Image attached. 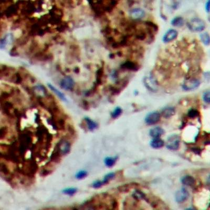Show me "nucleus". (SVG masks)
<instances>
[{"label":"nucleus","mask_w":210,"mask_h":210,"mask_svg":"<svg viewBox=\"0 0 210 210\" xmlns=\"http://www.w3.org/2000/svg\"><path fill=\"white\" fill-rule=\"evenodd\" d=\"M189 28L193 32H201L205 28L204 22L199 18H194L188 22Z\"/></svg>","instance_id":"1"},{"label":"nucleus","mask_w":210,"mask_h":210,"mask_svg":"<svg viewBox=\"0 0 210 210\" xmlns=\"http://www.w3.org/2000/svg\"><path fill=\"white\" fill-rule=\"evenodd\" d=\"M200 83L199 80L196 79H189L185 82L183 85V88L186 91H190L197 89L199 87Z\"/></svg>","instance_id":"2"},{"label":"nucleus","mask_w":210,"mask_h":210,"mask_svg":"<svg viewBox=\"0 0 210 210\" xmlns=\"http://www.w3.org/2000/svg\"><path fill=\"white\" fill-rule=\"evenodd\" d=\"M19 9V5L17 3L11 4L3 12V15L7 18H10L17 15Z\"/></svg>","instance_id":"3"},{"label":"nucleus","mask_w":210,"mask_h":210,"mask_svg":"<svg viewBox=\"0 0 210 210\" xmlns=\"http://www.w3.org/2000/svg\"><path fill=\"white\" fill-rule=\"evenodd\" d=\"M160 114L157 112H153L147 115L145 122L147 125H154L160 120Z\"/></svg>","instance_id":"4"},{"label":"nucleus","mask_w":210,"mask_h":210,"mask_svg":"<svg viewBox=\"0 0 210 210\" xmlns=\"http://www.w3.org/2000/svg\"><path fill=\"white\" fill-rule=\"evenodd\" d=\"M168 141L169 143H168L167 147L168 149L171 150H177L178 149L180 145V138L178 135H173L171 136L168 139Z\"/></svg>","instance_id":"5"},{"label":"nucleus","mask_w":210,"mask_h":210,"mask_svg":"<svg viewBox=\"0 0 210 210\" xmlns=\"http://www.w3.org/2000/svg\"><path fill=\"white\" fill-rule=\"evenodd\" d=\"M0 109L4 115L9 117L13 115L11 113V110L13 109V105L9 101L0 102Z\"/></svg>","instance_id":"6"},{"label":"nucleus","mask_w":210,"mask_h":210,"mask_svg":"<svg viewBox=\"0 0 210 210\" xmlns=\"http://www.w3.org/2000/svg\"><path fill=\"white\" fill-rule=\"evenodd\" d=\"M61 156L68 153L71 150V145L69 142L65 140H62L56 145Z\"/></svg>","instance_id":"7"},{"label":"nucleus","mask_w":210,"mask_h":210,"mask_svg":"<svg viewBox=\"0 0 210 210\" xmlns=\"http://www.w3.org/2000/svg\"><path fill=\"white\" fill-rule=\"evenodd\" d=\"M189 197V193L188 191L184 188H182L181 190H179L175 195V201L178 203L184 202Z\"/></svg>","instance_id":"8"},{"label":"nucleus","mask_w":210,"mask_h":210,"mask_svg":"<svg viewBox=\"0 0 210 210\" xmlns=\"http://www.w3.org/2000/svg\"><path fill=\"white\" fill-rule=\"evenodd\" d=\"M60 86L63 89L69 90L73 89L74 86V82L72 77L69 76L65 77L61 82Z\"/></svg>","instance_id":"9"},{"label":"nucleus","mask_w":210,"mask_h":210,"mask_svg":"<svg viewBox=\"0 0 210 210\" xmlns=\"http://www.w3.org/2000/svg\"><path fill=\"white\" fill-rule=\"evenodd\" d=\"M26 4H24L21 10V14L25 16L32 15L35 11L36 8L34 4L31 3V2H27Z\"/></svg>","instance_id":"10"},{"label":"nucleus","mask_w":210,"mask_h":210,"mask_svg":"<svg viewBox=\"0 0 210 210\" xmlns=\"http://www.w3.org/2000/svg\"><path fill=\"white\" fill-rule=\"evenodd\" d=\"M178 35V33L176 30L174 29H170L169 31H168L164 34V35L163 37V41L165 43L171 42L177 38Z\"/></svg>","instance_id":"11"},{"label":"nucleus","mask_w":210,"mask_h":210,"mask_svg":"<svg viewBox=\"0 0 210 210\" xmlns=\"http://www.w3.org/2000/svg\"><path fill=\"white\" fill-rule=\"evenodd\" d=\"M130 15L132 19L135 20H138L143 18L145 15V12L142 9L135 8V9H134L132 10H131Z\"/></svg>","instance_id":"12"},{"label":"nucleus","mask_w":210,"mask_h":210,"mask_svg":"<svg viewBox=\"0 0 210 210\" xmlns=\"http://www.w3.org/2000/svg\"><path fill=\"white\" fill-rule=\"evenodd\" d=\"M121 68L129 71H136L139 69V65L131 61H127L121 65Z\"/></svg>","instance_id":"13"},{"label":"nucleus","mask_w":210,"mask_h":210,"mask_svg":"<svg viewBox=\"0 0 210 210\" xmlns=\"http://www.w3.org/2000/svg\"><path fill=\"white\" fill-rule=\"evenodd\" d=\"M150 135L154 138H159L164 134V130L159 127H154L150 130Z\"/></svg>","instance_id":"14"},{"label":"nucleus","mask_w":210,"mask_h":210,"mask_svg":"<svg viewBox=\"0 0 210 210\" xmlns=\"http://www.w3.org/2000/svg\"><path fill=\"white\" fill-rule=\"evenodd\" d=\"M164 142L160 138H154L150 142L151 147L154 149H159L164 147Z\"/></svg>","instance_id":"15"},{"label":"nucleus","mask_w":210,"mask_h":210,"mask_svg":"<svg viewBox=\"0 0 210 210\" xmlns=\"http://www.w3.org/2000/svg\"><path fill=\"white\" fill-rule=\"evenodd\" d=\"M175 113V108L172 107H168L162 111V115L166 118H169L174 115Z\"/></svg>","instance_id":"16"},{"label":"nucleus","mask_w":210,"mask_h":210,"mask_svg":"<svg viewBox=\"0 0 210 210\" xmlns=\"http://www.w3.org/2000/svg\"><path fill=\"white\" fill-rule=\"evenodd\" d=\"M182 184L185 186H192L195 184V181L193 177L190 175H186L181 179Z\"/></svg>","instance_id":"17"},{"label":"nucleus","mask_w":210,"mask_h":210,"mask_svg":"<svg viewBox=\"0 0 210 210\" xmlns=\"http://www.w3.org/2000/svg\"><path fill=\"white\" fill-rule=\"evenodd\" d=\"M184 19L182 17H177L173 19L171 22V24L175 27H181L184 24Z\"/></svg>","instance_id":"18"},{"label":"nucleus","mask_w":210,"mask_h":210,"mask_svg":"<svg viewBox=\"0 0 210 210\" xmlns=\"http://www.w3.org/2000/svg\"><path fill=\"white\" fill-rule=\"evenodd\" d=\"M48 86H49V88H50V89H51V90H52L57 96H58V97H59V98H60L61 99L62 101H67V99H66V97H65V95H64L63 93H61L59 90L56 89V88L54 87V86L51 85L50 84H49Z\"/></svg>","instance_id":"19"},{"label":"nucleus","mask_w":210,"mask_h":210,"mask_svg":"<svg viewBox=\"0 0 210 210\" xmlns=\"http://www.w3.org/2000/svg\"><path fill=\"white\" fill-rule=\"evenodd\" d=\"M85 120L87 124L88 128L89 130L93 131L95 130V129L97 128L98 125L95 121H93L89 118H85Z\"/></svg>","instance_id":"20"},{"label":"nucleus","mask_w":210,"mask_h":210,"mask_svg":"<svg viewBox=\"0 0 210 210\" xmlns=\"http://www.w3.org/2000/svg\"><path fill=\"white\" fill-rule=\"evenodd\" d=\"M11 80L14 83L19 85L22 83V77L20 74V73L17 72L12 76Z\"/></svg>","instance_id":"21"},{"label":"nucleus","mask_w":210,"mask_h":210,"mask_svg":"<svg viewBox=\"0 0 210 210\" xmlns=\"http://www.w3.org/2000/svg\"><path fill=\"white\" fill-rule=\"evenodd\" d=\"M117 160V158L113 157H107L105 159V164L107 167H112L114 166Z\"/></svg>","instance_id":"22"},{"label":"nucleus","mask_w":210,"mask_h":210,"mask_svg":"<svg viewBox=\"0 0 210 210\" xmlns=\"http://www.w3.org/2000/svg\"><path fill=\"white\" fill-rule=\"evenodd\" d=\"M103 73H104V69L102 67L99 69L97 71V74H96V85H99L101 83V79H102Z\"/></svg>","instance_id":"23"},{"label":"nucleus","mask_w":210,"mask_h":210,"mask_svg":"<svg viewBox=\"0 0 210 210\" xmlns=\"http://www.w3.org/2000/svg\"><path fill=\"white\" fill-rule=\"evenodd\" d=\"M58 26L56 28V30L57 31L59 32H63L65 30H67L68 28V24L67 23L65 22H61L60 24L57 25Z\"/></svg>","instance_id":"24"},{"label":"nucleus","mask_w":210,"mask_h":210,"mask_svg":"<svg viewBox=\"0 0 210 210\" xmlns=\"http://www.w3.org/2000/svg\"><path fill=\"white\" fill-rule=\"evenodd\" d=\"M201 41H202L203 43H204L206 45H208L210 44V36L207 32H204L201 34L200 35Z\"/></svg>","instance_id":"25"},{"label":"nucleus","mask_w":210,"mask_h":210,"mask_svg":"<svg viewBox=\"0 0 210 210\" xmlns=\"http://www.w3.org/2000/svg\"><path fill=\"white\" fill-rule=\"evenodd\" d=\"M134 198L137 200H142L145 199V194L139 190H136L132 194Z\"/></svg>","instance_id":"26"},{"label":"nucleus","mask_w":210,"mask_h":210,"mask_svg":"<svg viewBox=\"0 0 210 210\" xmlns=\"http://www.w3.org/2000/svg\"><path fill=\"white\" fill-rule=\"evenodd\" d=\"M11 96V93L7 91L2 92L0 95V102L6 101Z\"/></svg>","instance_id":"27"},{"label":"nucleus","mask_w":210,"mask_h":210,"mask_svg":"<svg viewBox=\"0 0 210 210\" xmlns=\"http://www.w3.org/2000/svg\"><path fill=\"white\" fill-rule=\"evenodd\" d=\"M115 177V173H113V172L108 173L107 175H105V177L104 179V180H103V181H102L104 185L108 183V182L110 180H112V179L114 178Z\"/></svg>","instance_id":"28"},{"label":"nucleus","mask_w":210,"mask_h":210,"mask_svg":"<svg viewBox=\"0 0 210 210\" xmlns=\"http://www.w3.org/2000/svg\"><path fill=\"white\" fill-rule=\"evenodd\" d=\"M122 113V109L120 107L116 108L112 113V117L113 118H117Z\"/></svg>","instance_id":"29"},{"label":"nucleus","mask_w":210,"mask_h":210,"mask_svg":"<svg viewBox=\"0 0 210 210\" xmlns=\"http://www.w3.org/2000/svg\"><path fill=\"white\" fill-rule=\"evenodd\" d=\"M77 189L76 188H67L63 190V193L67 195H73L77 192Z\"/></svg>","instance_id":"30"},{"label":"nucleus","mask_w":210,"mask_h":210,"mask_svg":"<svg viewBox=\"0 0 210 210\" xmlns=\"http://www.w3.org/2000/svg\"><path fill=\"white\" fill-rule=\"evenodd\" d=\"M198 115H199V112L197 110L195 109H192L188 112V116L189 117L191 118H194L197 117Z\"/></svg>","instance_id":"31"},{"label":"nucleus","mask_w":210,"mask_h":210,"mask_svg":"<svg viewBox=\"0 0 210 210\" xmlns=\"http://www.w3.org/2000/svg\"><path fill=\"white\" fill-rule=\"evenodd\" d=\"M8 134V128L6 127H3L0 128V139L4 138Z\"/></svg>","instance_id":"32"},{"label":"nucleus","mask_w":210,"mask_h":210,"mask_svg":"<svg viewBox=\"0 0 210 210\" xmlns=\"http://www.w3.org/2000/svg\"><path fill=\"white\" fill-rule=\"evenodd\" d=\"M87 175V172L86 171L83 170L78 172L76 175V178L77 179H83L85 178Z\"/></svg>","instance_id":"33"},{"label":"nucleus","mask_w":210,"mask_h":210,"mask_svg":"<svg viewBox=\"0 0 210 210\" xmlns=\"http://www.w3.org/2000/svg\"><path fill=\"white\" fill-rule=\"evenodd\" d=\"M210 91L208 90L206 92H205L204 95H203V100L205 102H206L207 104H209L210 103Z\"/></svg>","instance_id":"34"},{"label":"nucleus","mask_w":210,"mask_h":210,"mask_svg":"<svg viewBox=\"0 0 210 210\" xmlns=\"http://www.w3.org/2000/svg\"><path fill=\"white\" fill-rule=\"evenodd\" d=\"M103 185V182L101 181H96L93 183L92 186L95 189H98L101 187Z\"/></svg>","instance_id":"35"},{"label":"nucleus","mask_w":210,"mask_h":210,"mask_svg":"<svg viewBox=\"0 0 210 210\" xmlns=\"http://www.w3.org/2000/svg\"><path fill=\"white\" fill-rule=\"evenodd\" d=\"M130 184H126V185H125V186H121L118 188V190L120 191L121 192H127L128 191L129 189H130V187L131 188V186H130Z\"/></svg>","instance_id":"36"},{"label":"nucleus","mask_w":210,"mask_h":210,"mask_svg":"<svg viewBox=\"0 0 210 210\" xmlns=\"http://www.w3.org/2000/svg\"><path fill=\"white\" fill-rule=\"evenodd\" d=\"M28 41V37H23L22 39H17V44L22 45L25 44Z\"/></svg>","instance_id":"37"},{"label":"nucleus","mask_w":210,"mask_h":210,"mask_svg":"<svg viewBox=\"0 0 210 210\" xmlns=\"http://www.w3.org/2000/svg\"><path fill=\"white\" fill-rule=\"evenodd\" d=\"M146 36V35L145 33L143 31L139 32V33L137 34V35H136V37L138 39H140V40H143L145 39Z\"/></svg>","instance_id":"38"},{"label":"nucleus","mask_w":210,"mask_h":210,"mask_svg":"<svg viewBox=\"0 0 210 210\" xmlns=\"http://www.w3.org/2000/svg\"><path fill=\"white\" fill-rule=\"evenodd\" d=\"M205 9L208 12H209L210 11V1H208V2L206 3V5H205Z\"/></svg>","instance_id":"39"},{"label":"nucleus","mask_w":210,"mask_h":210,"mask_svg":"<svg viewBox=\"0 0 210 210\" xmlns=\"http://www.w3.org/2000/svg\"><path fill=\"white\" fill-rule=\"evenodd\" d=\"M116 207H117V203H116V202L113 203V208H112V209L109 210H115V209L116 208Z\"/></svg>","instance_id":"40"},{"label":"nucleus","mask_w":210,"mask_h":210,"mask_svg":"<svg viewBox=\"0 0 210 210\" xmlns=\"http://www.w3.org/2000/svg\"><path fill=\"white\" fill-rule=\"evenodd\" d=\"M186 210H193V209H192V208H187Z\"/></svg>","instance_id":"41"}]
</instances>
